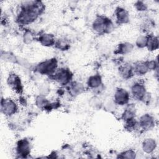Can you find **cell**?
<instances>
[{
	"instance_id": "9c48e42d",
	"label": "cell",
	"mask_w": 159,
	"mask_h": 159,
	"mask_svg": "<svg viewBox=\"0 0 159 159\" xmlns=\"http://www.w3.org/2000/svg\"><path fill=\"white\" fill-rule=\"evenodd\" d=\"M129 93L125 89L118 88L114 93V102L118 105L122 106L127 104L129 101Z\"/></svg>"
},
{
	"instance_id": "7a4b0ae2",
	"label": "cell",
	"mask_w": 159,
	"mask_h": 159,
	"mask_svg": "<svg viewBox=\"0 0 159 159\" xmlns=\"http://www.w3.org/2000/svg\"><path fill=\"white\" fill-rule=\"evenodd\" d=\"M112 27V23L111 19L103 16H98L93 23V30L99 34L109 32Z\"/></svg>"
},
{
	"instance_id": "9a60e30c",
	"label": "cell",
	"mask_w": 159,
	"mask_h": 159,
	"mask_svg": "<svg viewBox=\"0 0 159 159\" xmlns=\"http://www.w3.org/2000/svg\"><path fill=\"white\" fill-rule=\"evenodd\" d=\"M135 116V106L132 104H130V105H129L128 107L124 111L122 115V118L124 121L127 122L128 120L134 119Z\"/></svg>"
},
{
	"instance_id": "7c38bea8",
	"label": "cell",
	"mask_w": 159,
	"mask_h": 159,
	"mask_svg": "<svg viewBox=\"0 0 159 159\" xmlns=\"http://www.w3.org/2000/svg\"><path fill=\"white\" fill-rule=\"evenodd\" d=\"M133 68L134 73L137 75H143L147 73L150 70L148 68L147 61H139L135 63Z\"/></svg>"
},
{
	"instance_id": "52a82bcc",
	"label": "cell",
	"mask_w": 159,
	"mask_h": 159,
	"mask_svg": "<svg viewBox=\"0 0 159 159\" xmlns=\"http://www.w3.org/2000/svg\"><path fill=\"white\" fill-rule=\"evenodd\" d=\"M9 86L17 93H22L23 91L22 84L20 77L16 73H10L7 79Z\"/></svg>"
},
{
	"instance_id": "30bf717a",
	"label": "cell",
	"mask_w": 159,
	"mask_h": 159,
	"mask_svg": "<svg viewBox=\"0 0 159 159\" xmlns=\"http://www.w3.org/2000/svg\"><path fill=\"white\" fill-rule=\"evenodd\" d=\"M139 124L142 129L150 130L154 126V119L150 114H145L140 117Z\"/></svg>"
},
{
	"instance_id": "d6986e66",
	"label": "cell",
	"mask_w": 159,
	"mask_h": 159,
	"mask_svg": "<svg viewBox=\"0 0 159 159\" xmlns=\"http://www.w3.org/2000/svg\"><path fill=\"white\" fill-rule=\"evenodd\" d=\"M148 50H155L158 48V37L155 36H148V40L146 46Z\"/></svg>"
},
{
	"instance_id": "7402d4cb",
	"label": "cell",
	"mask_w": 159,
	"mask_h": 159,
	"mask_svg": "<svg viewBox=\"0 0 159 159\" xmlns=\"http://www.w3.org/2000/svg\"><path fill=\"white\" fill-rule=\"evenodd\" d=\"M148 40V36L141 35L136 40V45L140 48H143L147 46Z\"/></svg>"
},
{
	"instance_id": "603a6c76",
	"label": "cell",
	"mask_w": 159,
	"mask_h": 159,
	"mask_svg": "<svg viewBox=\"0 0 159 159\" xmlns=\"http://www.w3.org/2000/svg\"><path fill=\"white\" fill-rule=\"evenodd\" d=\"M119 158H134L135 157V153L132 150H126L120 153Z\"/></svg>"
},
{
	"instance_id": "ac0fdd59",
	"label": "cell",
	"mask_w": 159,
	"mask_h": 159,
	"mask_svg": "<svg viewBox=\"0 0 159 159\" xmlns=\"http://www.w3.org/2000/svg\"><path fill=\"white\" fill-rule=\"evenodd\" d=\"M156 143L153 139H147L142 144V148L146 153H151L155 148Z\"/></svg>"
},
{
	"instance_id": "5b68a950",
	"label": "cell",
	"mask_w": 159,
	"mask_h": 159,
	"mask_svg": "<svg viewBox=\"0 0 159 159\" xmlns=\"http://www.w3.org/2000/svg\"><path fill=\"white\" fill-rule=\"evenodd\" d=\"M72 76L73 75L70 70L61 68L55 71L54 78L61 85H66L70 82Z\"/></svg>"
},
{
	"instance_id": "5bb4252c",
	"label": "cell",
	"mask_w": 159,
	"mask_h": 159,
	"mask_svg": "<svg viewBox=\"0 0 159 159\" xmlns=\"http://www.w3.org/2000/svg\"><path fill=\"white\" fill-rule=\"evenodd\" d=\"M39 42L43 46L51 47L55 45V40L54 36L50 34H43L39 38Z\"/></svg>"
},
{
	"instance_id": "44dd1931",
	"label": "cell",
	"mask_w": 159,
	"mask_h": 159,
	"mask_svg": "<svg viewBox=\"0 0 159 159\" xmlns=\"http://www.w3.org/2000/svg\"><path fill=\"white\" fill-rule=\"evenodd\" d=\"M56 47L61 50H66L70 47V44L65 39H60L55 42Z\"/></svg>"
},
{
	"instance_id": "8992f818",
	"label": "cell",
	"mask_w": 159,
	"mask_h": 159,
	"mask_svg": "<svg viewBox=\"0 0 159 159\" xmlns=\"http://www.w3.org/2000/svg\"><path fill=\"white\" fill-rule=\"evenodd\" d=\"M131 93L133 96L137 100L144 101L147 97L145 86L143 83L137 82L131 87Z\"/></svg>"
},
{
	"instance_id": "ffe728a7",
	"label": "cell",
	"mask_w": 159,
	"mask_h": 159,
	"mask_svg": "<svg viewBox=\"0 0 159 159\" xmlns=\"http://www.w3.org/2000/svg\"><path fill=\"white\" fill-rule=\"evenodd\" d=\"M70 89H71V93L73 95H78L83 91L84 87L82 84L80 83L74 82L71 84Z\"/></svg>"
},
{
	"instance_id": "ba28073f",
	"label": "cell",
	"mask_w": 159,
	"mask_h": 159,
	"mask_svg": "<svg viewBox=\"0 0 159 159\" xmlns=\"http://www.w3.org/2000/svg\"><path fill=\"white\" fill-rule=\"evenodd\" d=\"M16 152L21 157H26L30 152V145L26 139L19 140L16 145Z\"/></svg>"
},
{
	"instance_id": "d4e9b609",
	"label": "cell",
	"mask_w": 159,
	"mask_h": 159,
	"mask_svg": "<svg viewBox=\"0 0 159 159\" xmlns=\"http://www.w3.org/2000/svg\"><path fill=\"white\" fill-rule=\"evenodd\" d=\"M135 7L138 11H145L147 9L146 5L142 1H137L135 4Z\"/></svg>"
},
{
	"instance_id": "e0dca14e",
	"label": "cell",
	"mask_w": 159,
	"mask_h": 159,
	"mask_svg": "<svg viewBox=\"0 0 159 159\" xmlns=\"http://www.w3.org/2000/svg\"><path fill=\"white\" fill-rule=\"evenodd\" d=\"M133 45L130 43H122L119 44L117 49L115 51L116 54H126L132 51Z\"/></svg>"
},
{
	"instance_id": "8fae6325",
	"label": "cell",
	"mask_w": 159,
	"mask_h": 159,
	"mask_svg": "<svg viewBox=\"0 0 159 159\" xmlns=\"http://www.w3.org/2000/svg\"><path fill=\"white\" fill-rule=\"evenodd\" d=\"M115 16L116 21L118 24H125L129 20V15L128 11L124 8L118 7L115 11Z\"/></svg>"
},
{
	"instance_id": "2e32d148",
	"label": "cell",
	"mask_w": 159,
	"mask_h": 159,
	"mask_svg": "<svg viewBox=\"0 0 159 159\" xmlns=\"http://www.w3.org/2000/svg\"><path fill=\"white\" fill-rule=\"evenodd\" d=\"M102 83V80L101 77L99 75H94L93 76H91L88 80V86L93 89L98 88L100 86V85Z\"/></svg>"
},
{
	"instance_id": "277c9868",
	"label": "cell",
	"mask_w": 159,
	"mask_h": 159,
	"mask_svg": "<svg viewBox=\"0 0 159 159\" xmlns=\"http://www.w3.org/2000/svg\"><path fill=\"white\" fill-rule=\"evenodd\" d=\"M1 112L6 116H11L15 114L17 111L16 102L10 98L2 99L1 102Z\"/></svg>"
},
{
	"instance_id": "3957f363",
	"label": "cell",
	"mask_w": 159,
	"mask_h": 159,
	"mask_svg": "<svg viewBox=\"0 0 159 159\" xmlns=\"http://www.w3.org/2000/svg\"><path fill=\"white\" fill-rule=\"evenodd\" d=\"M57 68L56 58H51L39 63L36 66V70L42 75H50L55 72Z\"/></svg>"
},
{
	"instance_id": "4fadbf2b",
	"label": "cell",
	"mask_w": 159,
	"mask_h": 159,
	"mask_svg": "<svg viewBox=\"0 0 159 159\" xmlns=\"http://www.w3.org/2000/svg\"><path fill=\"white\" fill-rule=\"evenodd\" d=\"M119 71L120 76L124 79H129L131 78L134 74L132 66L128 63L120 65L119 68Z\"/></svg>"
},
{
	"instance_id": "6da1fadb",
	"label": "cell",
	"mask_w": 159,
	"mask_h": 159,
	"mask_svg": "<svg viewBox=\"0 0 159 159\" xmlns=\"http://www.w3.org/2000/svg\"><path fill=\"white\" fill-rule=\"evenodd\" d=\"M43 4L40 1H27L22 4L17 16V22L22 25L33 22L43 11Z\"/></svg>"
},
{
	"instance_id": "cb8c5ba5",
	"label": "cell",
	"mask_w": 159,
	"mask_h": 159,
	"mask_svg": "<svg viewBox=\"0 0 159 159\" xmlns=\"http://www.w3.org/2000/svg\"><path fill=\"white\" fill-rule=\"evenodd\" d=\"M34 39V36L33 34L30 32H26L24 34V42L26 43H29L31 42Z\"/></svg>"
}]
</instances>
